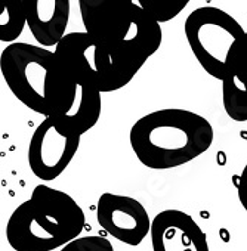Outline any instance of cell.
Instances as JSON below:
<instances>
[{
	"label": "cell",
	"mask_w": 247,
	"mask_h": 251,
	"mask_svg": "<svg viewBox=\"0 0 247 251\" xmlns=\"http://www.w3.org/2000/svg\"><path fill=\"white\" fill-rule=\"evenodd\" d=\"M213 127L203 115L166 108L137 120L129 142L137 158L148 169L169 170L203 155L213 144Z\"/></svg>",
	"instance_id": "6da1fadb"
},
{
	"label": "cell",
	"mask_w": 247,
	"mask_h": 251,
	"mask_svg": "<svg viewBox=\"0 0 247 251\" xmlns=\"http://www.w3.org/2000/svg\"><path fill=\"white\" fill-rule=\"evenodd\" d=\"M86 214L64 191L37 185L8 219L6 241L15 251H54L80 238Z\"/></svg>",
	"instance_id": "7a4b0ae2"
},
{
	"label": "cell",
	"mask_w": 247,
	"mask_h": 251,
	"mask_svg": "<svg viewBox=\"0 0 247 251\" xmlns=\"http://www.w3.org/2000/svg\"><path fill=\"white\" fill-rule=\"evenodd\" d=\"M79 8L86 33L139 70L162 45L160 24L132 0H80Z\"/></svg>",
	"instance_id": "3957f363"
},
{
	"label": "cell",
	"mask_w": 247,
	"mask_h": 251,
	"mask_svg": "<svg viewBox=\"0 0 247 251\" xmlns=\"http://www.w3.org/2000/svg\"><path fill=\"white\" fill-rule=\"evenodd\" d=\"M0 68L9 90L23 105L40 115H51L55 52L30 43H12L2 52Z\"/></svg>",
	"instance_id": "277c9868"
},
{
	"label": "cell",
	"mask_w": 247,
	"mask_h": 251,
	"mask_svg": "<svg viewBox=\"0 0 247 251\" xmlns=\"http://www.w3.org/2000/svg\"><path fill=\"white\" fill-rule=\"evenodd\" d=\"M55 53L68 73L101 93L123 89L139 71L138 67L117 56L86 31L67 34L56 46Z\"/></svg>",
	"instance_id": "5b68a950"
},
{
	"label": "cell",
	"mask_w": 247,
	"mask_h": 251,
	"mask_svg": "<svg viewBox=\"0 0 247 251\" xmlns=\"http://www.w3.org/2000/svg\"><path fill=\"white\" fill-rule=\"evenodd\" d=\"M184 33L201 68L222 81L231 49L246 34L240 23L219 8L201 6L187 17Z\"/></svg>",
	"instance_id": "8992f818"
},
{
	"label": "cell",
	"mask_w": 247,
	"mask_h": 251,
	"mask_svg": "<svg viewBox=\"0 0 247 251\" xmlns=\"http://www.w3.org/2000/svg\"><path fill=\"white\" fill-rule=\"evenodd\" d=\"M101 108V92L68 73L56 58L49 115L56 127L67 135L82 138L95 127Z\"/></svg>",
	"instance_id": "52a82bcc"
},
{
	"label": "cell",
	"mask_w": 247,
	"mask_h": 251,
	"mask_svg": "<svg viewBox=\"0 0 247 251\" xmlns=\"http://www.w3.org/2000/svg\"><path fill=\"white\" fill-rule=\"evenodd\" d=\"M79 147L80 136L61 132L49 117H45L28 145L27 155L33 175L43 182L58 179L73 161Z\"/></svg>",
	"instance_id": "ba28073f"
},
{
	"label": "cell",
	"mask_w": 247,
	"mask_h": 251,
	"mask_svg": "<svg viewBox=\"0 0 247 251\" xmlns=\"http://www.w3.org/2000/svg\"><path fill=\"white\" fill-rule=\"evenodd\" d=\"M96 220L110 236L131 247H138L151 233L153 225L147 208L137 198L112 192L99 197Z\"/></svg>",
	"instance_id": "9c48e42d"
},
{
	"label": "cell",
	"mask_w": 247,
	"mask_h": 251,
	"mask_svg": "<svg viewBox=\"0 0 247 251\" xmlns=\"http://www.w3.org/2000/svg\"><path fill=\"white\" fill-rule=\"evenodd\" d=\"M153 251H210L200 225L181 210H163L151 225Z\"/></svg>",
	"instance_id": "30bf717a"
},
{
	"label": "cell",
	"mask_w": 247,
	"mask_h": 251,
	"mask_svg": "<svg viewBox=\"0 0 247 251\" xmlns=\"http://www.w3.org/2000/svg\"><path fill=\"white\" fill-rule=\"evenodd\" d=\"M70 0H28L27 25L42 48L58 46L67 36L71 6Z\"/></svg>",
	"instance_id": "8fae6325"
},
{
	"label": "cell",
	"mask_w": 247,
	"mask_h": 251,
	"mask_svg": "<svg viewBox=\"0 0 247 251\" xmlns=\"http://www.w3.org/2000/svg\"><path fill=\"white\" fill-rule=\"evenodd\" d=\"M222 99L228 117L247 121V33L234 45L222 80Z\"/></svg>",
	"instance_id": "7c38bea8"
},
{
	"label": "cell",
	"mask_w": 247,
	"mask_h": 251,
	"mask_svg": "<svg viewBox=\"0 0 247 251\" xmlns=\"http://www.w3.org/2000/svg\"><path fill=\"white\" fill-rule=\"evenodd\" d=\"M27 24V2H14L3 8L0 14V42H11L21 36Z\"/></svg>",
	"instance_id": "4fadbf2b"
},
{
	"label": "cell",
	"mask_w": 247,
	"mask_h": 251,
	"mask_svg": "<svg viewBox=\"0 0 247 251\" xmlns=\"http://www.w3.org/2000/svg\"><path fill=\"white\" fill-rule=\"evenodd\" d=\"M157 24L176 18L190 3V0H139L137 2Z\"/></svg>",
	"instance_id": "5bb4252c"
},
{
	"label": "cell",
	"mask_w": 247,
	"mask_h": 251,
	"mask_svg": "<svg viewBox=\"0 0 247 251\" xmlns=\"http://www.w3.org/2000/svg\"><path fill=\"white\" fill-rule=\"evenodd\" d=\"M59 251H114L112 244L99 235L80 236L62 247Z\"/></svg>",
	"instance_id": "9a60e30c"
},
{
	"label": "cell",
	"mask_w": 247,
	"mask_h": 251,
	"mask_svg": "<svg viewBox=\"0 0 247 251\" xmlns=\"http://www.w3.org/2000/svg\"><path fill=\"white\" fill-rule=\"evenodd\" d=\"M237 194H238V201L241 207L247 213V164L243 167V172L238 176V183H237Z\"/></svg>",
	"instance_id": "2e32d148"
}]
</instances>
